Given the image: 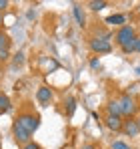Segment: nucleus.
Instances as JSON below:
<instances>
[{
	"mask_svg": "<svg viewBox=\"0 0 140 149\" xmlns=\"http://www.w3.org/2000/svg\"><path fill=\"white\" fill-rule=\"evenodd\" d=\"M16 121L32 135V133L38 129V125H40V117H38V115H32V113H22V115H18Z\"/></svg>",
	"mask_w": 140,
	"mask_h": 149,
	"instance_id": "1",
	"label": "nucleus"
},
{
	"mask_svg": "<svg viewBox=\"0 0 140 149\" xmlns=\"http://www.w3.org/2000/svg\"><path fill=\"white\" fill-rule=\"evenodd\" d=\"M12 133H14L16 143H20V145L30 143V133H28V131H26V129H24V127L18 123V121H14V125H12Z\"/></svg>",
	"mask_w": 140,
	"mask_h": 149,
	"instance_id": "2",
	"label": "nucleus"
},
{
	"mask_svg": "<svg viewBox=\"0 0 140 149\" xmlns=\"http://www.w3.org/2000/svg\"><path fill=\"white\" fill-rule=\"evenodd\" d=\"M90 49L94 52H98V54H106V52L112 50V45L106 38H94V40H90Z\"/></svg>",
	"mask_w": 140,
	"mask_h": 149,
	"instance_id": "3",
	"label": "nucleus"
},
{
	"mask_svg": "<svg viewBox=\"0 0 140 149\" xmlns=\"http://www.w3.org/2000/svg\"><path fill=\"white\" fill-rule=\"evenodd\" d=\"M130 40H134V28L132 26H122L116 32V42L122 47V45H126Z\"/></svg>",
	"mask_w": 140,
	"mask_h": 149,
	"instance_id": "4",
	"label": "nucleus"
},
{
	"mask_svg": "<svg viewBox=\"0 0 140 149\" xmlns=\"http://www.w3.org/2000/svg\"><path fill=\"white\" fill-rule=\"evenodd\" d=\"M120 107H122V115H126V117H130V115L136 113V103H134V99L130 95H124L120 99Z\"/></svg>",
	"mask_w": 140,
	"mask_h": 149,
	"instance_id": "5",
	"label": "nucleus"
},
{
	"mask_svg": "<svg viewBox=\"0 0 140 149\" xmlns=\"http://www.w3.org/2000/svg\"><path fill=\"white\" fill-rule=\"evenodd\" d=\"M122 131H124L126 135H130V137H138V135H140V125H138V121H124Z\"/></svg>",
	"mask_w": 140,
	"mask_h": 149,
	"instance_id": "6",
	"label": "nucleus"
},
{
	"mask_svg": "<svg viewBox=\"0 0 140 149\" xmlns=\"http://www.w3.org/2000/svg\"><path fill=\"white\" fill-rule=\"evenodd\" d=\"M36 99L40 101L42 105H48V103L52 101V89H50V87H40V89L36 91Z\"/></svg>",
	"mask_w": 140,
	"mask_h": 149,
	"instance_id": "7",
	"label": "nucleus"
},
{
	"mask_svg": "<svg viewBox=\"0 0 140 149\" xmlns=\"http://www.w3.org/2000/svg\"><path fill=\"white\" fill-rule=\"evenodd\" d=\"M122 125H124V121H122L120 117H114V115H108V117H106V127L112 129V131H120Z\"/></svg>",
	"mask_w": 140,
	"mask_h": 149,
	"instance_id": "8",
	"label": "nucleus"
},
{
	"mask_svg": "<svg viewBox=\"0 0 140 149\" xmlns=\"http://www.w3.org/2000/svg\"><path fill=\"white\" fill-rule=\"evenodd\" d=\"M108 113H110V115H114V117H122L120 101H110V103H108Z\"/></svg>",
	"mask_w": 140,
	"mask_h": 149,
	"instance_id": "9",
	"label": "nucleus"
},
{
	"mask_svg": "<svg viewBox=\"0 0 140 149\" xmlns=\"http://www.w3.org/2000/svg\"><path fill=\"white\" fill-rule=\"evenodd\" d=\"M72 12H74V18H76V22H78L80 26H84V12L80 10V6H78V4H74V6H72Z\"/></svg>",
	"mask_w": 140,
	"mask_h": 149,
	"instance_id": "10",
	"label": "nucleus"
},
{
	"mask_svg": "<svg viewBox=\"0 0 140 149\" xmlns=\"http://www.w3.org/2000/svg\"><path fill=\"white\" fill-rule=\"evenodd\" d=\"M106 22H108V24H124V22H126V16H124V14H112V16L106 18Z\"/></svg>",
	"mask_w": 140,
	"mask_h": 149,
	"instance_id": "11",
	"label": "nucleus"
},
{
	"mask_svg": "<svg viewBox=\"0 0 140 149\" xmlns=\"http://www.w3.org/2000/svg\"><path fill=\"white\" fill-rule=\"evenodd\" d=\"M6 111H10V99L0 93V113H6Z\"/></svg>",
	"mask_w": 140,
	"mask_h": 149,
	"instance_id": "12",
	"label": "nucleus"
},
{
	"mask_svg": "<svg viewBox=\"0 0 140 149\" xmlns=\"http://www.w3.org/2000/svg\"><path fill=\"white\" fill-rule=\"evenodd\" d=\"M8 45H10V38H8L6 34L0 32V50H6V49H8Z\"/></svg>",
	"mask_w": 140,
	"mask_h": 149,
	"instance_id": "13",
	"label": "nucleus"
},
{
	"mask_svg": "<svg viewBox=\"0 0 140 149\" xmlns=\"http://www.w3.org/2000/svg\"><path fill=\"white\" fill-rule=\"evenodd\" d=\"M66 105H68V107H66V113L72 115V113H74V109H76V101L72 99V97H68V99H66Z\"/></svg>",
	"mask_w": 140,
	"mask_h": 149,
	"instance_id": "14",
	"label": "nucleus"
},
{
	"mask_svg": "<svg viewBox=\"0 0 140 149\" xmlns=\"http://www.w3.org/2000/svg\"><path fill=\"white\" fill-rule=\"evenodd\" d=\"M88 6H90L92 10H102V8H106V2H104V0H100V2H96V0H94V2H90Z\"/></svg>",
	"mask_w": 140,
	"mask_h": 149,
	"instance_id": "15",
	"label": "nucleus"
},
{
	"mask_svg": "<svg viewBox=\"0 0 140 149\" xmlns=\"http://www.w3.org/2000/svg\"><path fill=\"white\" fill-rule=\"evenodd\" d=\"M134 45H136V38L130 40V42H126V45H122V50H124V52H132V50H134Z\"/></svg>",
	"mask_w": 140,
	"mask_h": 149,
	"instance_id": "16",
	"label": "nucleus"
},
{
	"mask_svg": "<svg viewBox=\"0 0 140 149\" xmlns=\"http://www.w3.org/2000/svg\"><path fill=\"white\" fill-rule=\"evenodd\" d=\"M20 65H24V52H18L14 56V67H20Z\"/></svg>",
	"mask_w": 140,
	"mask_h": 149,
	"instance_id": "17",
	"label": "nucleus"
},
{
	"mask_svg": "<svg viewBox=\"0 0 140 149\" xmlns=\"http://www.w3.org/2000/svg\"><path fill=\"white\" fill-rule=\"evenodd\" d=\"M112 149H130L126 143H122V141H114L112 143Z\"/></svg>",
	"mask_w": 140,
	"mask_h": 149,
	"instance_id": "18",
	"label": "nucleus"
},
{
	"mask_svg": "<svg viewBox=\"0 0 140 149\" xmlns=\"http://www.w3.org/2000/svg\"><path fill=\"white\" fill-rule=\"evenodd\" d=\"M22 149H40L34 141H30V143H26V145H22Z\"/></svg>",
	"mask_w": 140,
	"mask_h": 149,
	"instance_id": "19",
	"label": "nucleus"
},
{
	"mask_svg": "<svg viewBox=\"0 0 140 149\" xmlns=\"http://www.w3.org/2000/svg\"><path fill=\"white\" fill-rule=\"evenodd\" d=\"M8 56H10V52H8V49H6V50H0V61H6Z\"/></svg>",
	"mask_w": 140,
	"mask_h": 149,
	"instance_id": "20",
	"label": "nucleus"
},
{
	"mask_svg": "<svg viewBox=\"0 0 140 149\" xmlns=\"http://www.w3.org/2000/svg\"><path fill=\"white\" fill-rule=\"evenodd\" d=\"M90 67H92V69H100V61H98V58H92V61H90Z\"/></svg>",
	"mask_w": 140,
	"mask_h": 149,
	"instance_id": "21",
	"label": "nucleus"
},
{
	"mask_svg": "<svg viewBox=\"0 0 140 149\" xmlns=\"http://www.w3.org/2000/svg\"><path fill=\"white\" fill-rule=\"evenodd\" d=\"M134 50H138V52H140V38H136V45H134Z\"/></svg>",
	"mask_w": 140,
	"mask_h": 149,
	"instance_id": "22",
	"label": "nucleus"
},
{
	"mask_svg": "<svg viewBox=\"0 0 140 149\" xmlns=\"http://www.w3.org/2000/svg\"><path fill=\"white\" fill-rule=\"evenodd\" d=\"M6 6H8V2L6 0H0V8H6Z\"/></svg>",
	"mask_w": 140,
	"mask_h": 149,
	"instance_id": "23",
	"label": "nucleus"
},
{
	"mask_svg": "<svg viewBox=\"0 0 140 149\" xmlns=\"http://www.w3.org/2000/svg\"><path fill=\"white\" fill-rule=\"evenodd\" d=\"M82 149H96L94 145H86V147H82Z\"/></svg>",
	"mask_w": 140,
	"mask_h": 149,
	"instance_id": "24",
	"label": "nucleus"
},
{
	"mask_svg": "<svg viewBox=\"0 0 140 149\" xmlns=\"http://www.w3.org/2000/svg\"><path fill=\"white\" fill-rule=\"evenodd\" d=\"M0 24H2V12H0Z\"/></svg>",
	"mask_w": 140,
	"mask_h": 149,
	"instance_id": "25",
	"label": "nucleus"
},
{
	"mask_svg": "<svg viewBox=\"0 0 140 149\" xmlns=\"http://www.w3.org/2000/svg\"><path fill=\"white\" fill-rule=\"evenodd\" d=\"M138 125H140V119H138Z\"/></svg>",
	"mask_w": 140,
	"mask_h": 149,
	"instance_id": "26",
	"label": "nucleus"
},
{
	"mask_svg": "<svg viewBox=\"0 0 140 149\" xmlns=\"http://www.w3.org/2000/svg\"><path fill=\"white\" fill-rule=\"evenodd\" d=\"M0 115H2V113H0Z\"/></svg>",
	"mask_w": 140,
	"mask_h": 149,
	"instance_id": "27",
	"label": "nucleus"
}]
</instances>
